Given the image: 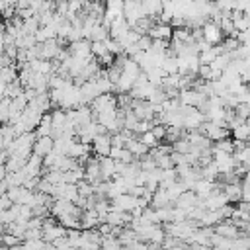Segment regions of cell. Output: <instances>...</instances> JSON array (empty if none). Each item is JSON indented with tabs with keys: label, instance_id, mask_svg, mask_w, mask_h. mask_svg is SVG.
Instances as JSON below:
<instances>
[{
	"label": "cell",
	"instance_id": "obj_1",
	"mask_svg": "<svg viewBox=\"0 0 250 250\" xmlns=\"http://www.w3.org/2000/svg\"><path fill=\"white\" fill-rule=\"evenodd\" d=\"M41 117H43V111H41L35 104H31V102H27L25 109H23L21 115H20V119L23 121V125H25L27 131H33V129L37 127V123L41 121Z\"/></svg>",
	"mask_w": 250,
	"mask_h": 250
},
{
	"label": "cell",
	"instance_id": "obj_2",
	"mask_svg": "<svg viewBox=\"0 0 250 250\" xmlns=\"http://www.w3.org/2000/svg\"><path fill=\"white\" fill-rule=\"evenodd\" d=\"M201 35H203V39H205L209 45H219V43L223 41V31H221L219 23H215V21H211V20L203 21V25H201Z\"/></svg>",
	"mask_w": 250,
	"mask_h": 250
},
{
	"label": "cell",
	"instance_id": "obj_3",
	"mask_svg": "<svg viewBox=\"0 0 250 250\" xmlns=\"http://www.w3.org/2000/svg\"><path fill=\"white\" fill-rule=\"evenodd\" d=\"M111 133H98L92 141V152L96 156H109V148H111Z\"/></svg>",
	"mask_w": 250,
	"mask_h": 250
},
{
	"label": "cell",
	"instance_id": "obj_4",
	"mask_svg": "<svg viewBox=\"0 0 250 250\" xmlns=\"http://www.w3.org/2000/svg\"><path fill=\"white\" fill-rule=\"evenodd\" d=\"M148 35L152 39H166V41H170L172 39V25L164 23V21H154L152 27L148 29Z\"/></svg>",
	"mask_w": 250,
	"mask_h": 250
},
{
	"label": "cell",
	"instance_id": "obj_5",
	"mask_svg": "<svg viewBox=\"0 0 250 250\" xmlns=\"http://www.w3.org/2000/svg\"><path fill=\"white\" fill-rule=\"evenodd\" d=\"M51 150H53V137L51 135H41V137L35 139V143H33V154H37V156L43 158Z\"/></svg>",
	"mask_w": 250,
	"mask_h": 250
},
{
	"label": "cell",
	"instance_id": "obj_6",
	"mask_svg": "<svg viewBox=\"0 0 250 250\" xmlns=\"http://www.w3.org/2000/svg\"><path fill=\"white\" fill-rule=\"evenodd\" d=\"M100 225V217L96 213L94 207L90 209H82L80 213V229H96Z\"/></svg>",
	"mask_w": 250,
	"mask_h": 250
},
{
	"label": "cell",
	"instance_id": "obj_7",
	"mask_svg": "<svg viewBox=\"0 0 250 250\" xmlns=\"http://www.w3.org/2000/svg\"><path fill=\"white\" fill-rule=\"evenodd\" d=\"M100 158V176L102 180H111L115 176V160L111 156H98Z\"/></svg>",
	"mask_w": 250,
	"mask_h": 250
},
{
	"label": "cell",
	"instance_id": "obj_8",
	"mask_svg": "<svg viewBox=\"0 0 250 250\" xmlns=\"http://www.w3.org/2000/svg\"><path fill=\"white\" fill-rule=\"evenodd\" d=\"M129 150H131V154L135 156V158H141V156H145V154H148V146L141 141V139H137V137H131L129 141H127V145H125Z\"/></svg>",
	"mask_w": 250,
	"mask_h": 250
},
{
	"label": "cell",
	"instance_id": "obj_9",
	"mask_svg": "<svg viewBox=\"0 0 250 250\" xmlns=\"http://www.w3.org/2000/svg\"><path fill=\"white\" fill-rule=\"evenodd\" d=\"M223 191H225L229 203H236V201H240V195H242V184H240V182L225 184V186H223Z\"/></svg>",
	"mask_w": 250,
	"mask_h": 250
},
{
	"label": "cell",
	"instance_id": "obj_10",
	"mask_svg": "<svg viewBox=\"0 0 250 250\" xmlns=\"http://www.w3.org/2000/svg\"><path fill=\"white\" fill-rule=\"evenodd\" d=\"M215 232L221 234V236H227V238H236L240 232H238V227L232 223V221H227V223H217L215 227Z\"/></svg>",
	"mask_w": 250,
	"mask_h": 250
},
{
	"label": "cell",
	"instance_id": "obj_11",
	"mask_svg": "<svg viewBox=\"0 0 250 250\" xmlns=\"http://www.w3.org/2000/svg\"><path fill=\"white\" fill-rule=\"evenodd\" d=\"M174 201L170 199L168 191L164 188H156L154 193H152V199H150V205L156 209V207H164V205H172Z\"/></svg>",
	"mask_w": 250,
	"mask_h": 250
},
{
	"label": "cell",
	"instance_id": "obj_12",
	"mask_svg": "<svg viewBox=\"0 0 250 250\" xmlns=\"http://www.w3.org/2000/svg\"><path fill=\"white\" fill-rule=\"evenodd\" d=\"M51 131H53V121H51V113L47 111V113H43L41 121L37 123L35 135H37V137H41V135H51Z\"/></svg>",
	"mask_w": 250,
	"mask_h": 250
},
{
	"label": "cell",
	"instance_id": "obj_13",
	"mask_svg": "<svg viewBox=\"0 0 250 250\" xmlns=\"http://www.w3.org/2000/svg\"><path fill=\"white\" fill-rule=\"evenodd\" d=\"M145 74H146L148 82L154 84V86H160V84H162V78L166 76V72L162 70V66H152V68L145 70Z\"/></svg>",
	"mask_w": 250,
	"mask_h": 250
},
{
	"label": "cell",
	"instance_id": "obj_14",
	"mask_svg": "<svg viewBox=\"0 0 250 250\" xmlns=\"http://www.w3.org/2000/svg\"><path fill=\"white\" fill-rule=\"evenodd\" d=\"M39 18L37 16H31L27 20H21V29H23V35H35V31L39 29Z\"/></svg>",
	"mask_w": 250,
	"mask_h": 250
},
{
	"label": "cell",
	"instance_id": "obj_15",
	"mask_svg": "<svg viewBox=\"0 0 250 250\" xmlns=\"http://www.w3.org/2000/svg\"><path fill=\"white\" fill-rule=\"evenodd\" d=\"M230 135H232V139L248 141V139H250V125L244 121V123H240V125L232 127V129H230Z\"/></svg>",
	"mask_w": 250,
	"mask_h": 250
},
{
	"label": "cell",
	"instance_id": "obj_16",
	"mask_svg": "<svg viewBox=\"0 0 250 250\" xmlns=\"http://www.w3.org/2000/svg\"><path fill=\"white\" fill-rule=\"evenodd\" d=\"M57 221L68 230V229H80V217H76V215H61V217H57Z\"/></svg>",
	"mask_w": 250,
	"mask_h": 250
},
{
	"label": "cell",
	"instance_id": "obj_17",
	"mask_svg": "<svg viewBox=\"0 0 250 250\" xmlns=\"http://www.w3.org/2000/svg\"><path fill=\"white\" fill-rule=\"evenodd\" d=\"M0 80H2V82H6V84H10V82L18 80V70H16L12 64L2 66V68H0Z\"/></svg>",
	"mask_w": 250,
	"mask_h": 250
},
{
	"label": "cell",
	"instance_id": "obj_18",
	"mask_svg": "<svg viewBox=\"0 0 250 250\" xmlns=\"http://www.w3.org/2000/svg\"><path fill=\"white\" fill-rule=\"evenodd\" d=\"M104 45H105V49H107L109 53H113L115 57L123 53V47H121V43H119L117 39H113V37H109V35H107V37L104 39Z\"/></svg>",
	"mask_w": 250,
	"mask_h": 250
},
{
	"label": "cell",
	"instance_id": "obj_19",
	"mask_svg": "<svg viewBox=\"0 0 250 250\" xmlns=\"http://www.w3.org/2000/svg\"><path fill=\"white\" fill-rule=\"evenodd\" d=\"M189 148H191V143L182 135L180 139H176L174 143H172V150H176V152H189Z\"/></svg>",
	"mask_w": 250,
	"mask_h": 250
},
{
	"label": "cell",
	"instance_id": "obj_20",
	"mask_svg": "<svg viewBox=\"0 0 250 250\" xmlns=\"http://www.w3.org/2000/svg\"><path fill=\"white\" fill-rule=\"evenodd\" d=\"M213 150H223V152H234V143L232 139H221V141H215L213 145Z\"/></svg>",
	"mask_w": 250,
	"mask_h": 250
},
{
	"label": "cell",
	"instance_id": "obj_21",
	"mask_svg": "<svg viewBox=\"0 0 250 250\" xmlns=\"http://www.w3.org/2000/svg\"><path fill=\"white\" fill-rule=\"evenodd\" d=\"M139 139H141L148 148H152V146H156V145L160 143V141L154 137V133H152L150 129H148V131H145V133H141V137H139Z\"/></svg>",
	"mask_w": 250,
	"mask_h": 250
},
{
	"label": "cell",
	"instance_id": "obj_22",
	"mask_svg": "<svg viewBox=\"0 0 250 250\" xmlns=\"http://www.w3.org/2000/svg\"><path fill=\"white\" fill-rule=\"evenodd\" d=\"M154 162H156L158 168H172V166H174L170 152H166V154H158V156L154 158Z\"/></svg>",
	"mask_w": 250,
	"mask_h": 250
},
{
	"label": "cell",
	"instance_id": "obj_23",
	"mask_svg": "<svg viewBox=\"0 0 250 250\" xmlns=\"http://www.w3.org/2000/svg\"><path fill=\"white\" fill-rule=\"evenodd\" d=\"M90 51H92V55H94V57H100V55H102V53H105L107 49H105L104 41H92V45H90Z\"/></svg>",
	"mask_w": 250,
	"mask_h": 250
},
{
	"label": "cell",
	"instance_id": "obj_24",
	"mask_svg": "<svg viewBox=\"0 0 250 250\" xmlns=\"http://www.w3.org/2000/svg\"><path fill=\"white\" fill-rule=\"evenodd\" d=\"M0 240H2V244H6V246H18L20 244V238L16 236V234H2L0 236Z\"/></svg>",
	"mask_w": 250,
	"mask_h": 250
},
{
	"label": "cell",
	"instance_id": "obj_25",
	"mask_svg": "<svg viewBox=\"0 0 250 250\" xmlns=\"http://www.w3.org/2000/svg\"><path fill=\"white\" fill-rule=\"evenodd\" d=\"M150 131L154 133V137H156L158 141H162V139L166 137V125H164V123H156V125H154Z\"/></svg>",
	"mask_w": 250,
	"mask_h": 250
},
{
	"label": "cell",
	"instance_id": "obj_26",
	"mask_svg": "<svg viewBox=\"0 0 250 250\" xmlns=\"http://www.w3.org/2000/svg\"><path fill=\"white\" fill-rule=\"evenodd\" d=\"M240 201H248V203H250V182H244V184H242V195H240Z\"/></svg>",
	"mask_w": 250,
	"mask_h": 250
},
{
	"label": "cell",
	"instance_id": "obj_27",
	"mask_svg": "<svg viewBox=\"0 0 250 250\" xmlns=\"http://www.w3.org/2000/svg\"><path fill=\"white\" fill-rule=\"evenodd\" d=\"M4 31H6V23L0 20V33H4Z\"/></svg>",
	"mask_w": 250,
	"mask_h": 250
},
{
	"label": "cell",
	"instance_id": "obj_28",
	"mask_svg": "<svg viewBox=\"0 0 250 250\" xmlns=\"http://www.w3.org/2000/svg\"><path fill=\"white\" fill-rule=\"evenodd\" d=\"M242 164H244V166H246V170H250V158H248V160H244V162H242Z\"/></svg>",
	"mask_w": 250,
	"mask_h": 250
}]
</instances>
